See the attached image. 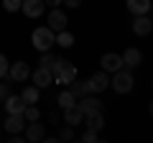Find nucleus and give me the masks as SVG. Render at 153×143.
Listing matches in <instances>:
<instances>
[{
  "mask_svg": "<svg viewBox=\"0 0 153 143\" xmlns=\"http://www.w3.org/2000/svg\"><path fill=\"white\" fill-rule=\"evenodd\" d=\"M31 79L38 89H46L49 84H54V77H51V72L46 66H36V72H31Z\"/></svg>",
  "mask_w": 153,
  "mask_h": 143,
  "instance_id": "1a4fd4ad",
  "label": "nucleus"
},
{
  "mask_svg": "<svg viewBox=\"0 0 153 143\" xmlns=\"http://www.w3.org/2000/svg\"><path fill=\"white\" fill-rule=\"evenodd\" d=\"M10 95V84H0V100H5Z\"/></svg>",
  "mask_w": 153,
  "mask_h": 143,
  "instance_id": "c85d7f7f",
  "label": "nucleus"
},
{
  "mask_svg": "<svg viewBox=\"0 0 153 143\" xmlns=\"http://www.w3.org/2000/svg\"><path fill=\"white\" fill-rule=\"evenodd\" d=\"M54 41H56V33L51 31L49 26H38V28H33V33H31V44H33V49H36V51H51Z\"/></svg>",
  "mask_w": 153,
  "mask_h": 143,
  "instance_id": "f03ea898",
  "label": "nucleus"
},
{
  "mask_svg": "<svg viewBox=\"0 0 153 143\" xmlns=\"http://www.w3.org/2000/svg\"><path fill=\"white\" fill-rule=\"evenodd\" d=\"M133 84H135V79H133L130 72L120 69V72H112V79H110V87H112L115 95H128L133 89Z\"/></svg>",
  "mask_w": 153,
  "mask_h": 143,
  "instance_id": "7ed1b4c3",
  "label": "nucleus"
},
{
  "mask_svg": "<svg viewBox=\"0 0 153 143\" xmlns=\"http://www.w3.org/2000/svg\"><path fill=\"white\" fill-rule=\"evenodd\" d=\"M56 46H61V49H71L74 46V33H69L64 28V31H56V41H54Z\"/></svg>",
  "mask_w": 153,
  "mask_h": 143,
  "instance_id": "aec40b11",
  "label": "nucleus"
},
{
  "mask_svg": "<svg viewBox=\"0 0 153 143\" xmlns=\"http://www.w3.org/2000/svg\"><path fill=\"white\" fill-rule=\"evenodd\" d=\"M125 8L133 16H148L151 13V0H125Z\"/></svg>",
  "mask_w": 153,
  "mask_h": 143,
  "instance_id": "2eb2a0df",
  "label": "nucleus"
},
{
  "mask_svg": "<svg viewBox=\"0 0 153 143\" xmlns=\"http://www.w3.org/2000/svg\"><path fill=\"white\" fill-rule=\"evenodd\" d=\"M69 89L74 97H84V95H89V82H82V79H74V82H69Z\"/></svg>",
  "mask_w": 153,
  "mask_h": 143,
  "instance_id": "412c9836",
  "label": "nucleus"
},
{
  "mask_svg": "<svg viewBox=\"0 0 153 143\" xmlns=\"http://www.w3.org/2000/svg\"><path fill=\"white\" fill-rule=\"evenodd\" d=\"M3 102H5V112H8V115H13V112H23V110H26V102H23L21 95H8Z\"/></svg>",
  "mask_w": 153,
  "mask_h": 143,
  "instance_id": "dca6fc26",
  "label": "nucleus"
},
{
  "mask_svg": "<svg viewBox=\"0 0 153 143\" xmlns=\"http://www.w3.org/2000/svg\"><path fill=\"white\" fill-rule=\"evenodd\" d=\"M3 8H5V13H16L21 10V0H3Z\"/></svg>",
  "mask_w": 153,
  "mask_h": 143,
  "instance_id": "393cba45",
  "label": "nucleus"
},
{
  "mask_svg": "<svg viewBox=\"0 0 153 143\" xmlns=\"http://www.w3.org/2000/svg\"><path fill=\"white\" fill-rule=\"evenodd\" d=\"M120 56H123V66H128V69H138L140 61H143V54L138 49H133V46H130V49H125Z\"/></svg>",
  "mask_w": 153,
  "mask_h": 143,
  "instance_id": "ddd939ff",
  "label": "nucleus"
},
{
  "mask_svg": "<svg viewBox=\"0 0 153 143\" xmlns=\"http://www.w3.org/2000/svg\"><path fill=\"white\" fill-rule=\"evenodd\" d=\"M153 31V21L148 16H133V33L135 36H148Z\"/></svg>",
  "mask_w": 153,
  "mask_h": 143,
  "instance_id": "f8f14e48",
  "label": "nucleus"
},
{
  "mask_svg": "<svg viewBox=\"0 0 153 143\" xmlns=\"http://www.w3.org/2000/svg\"><path fill=\"white\" fill-rule=\"evenodd\" d=\"M66 23H69V18H66V13L61 10V8H51V13H49V28L51 31H64L66 28Z\"/></svg>",
  "mask_w": 153,
  "mask_h": 143,
  "instance_id": "6e6552de",
  "label": "nucleus"
},
{
  "mask_svg": "<svg viewBox=\"0 0 153 143\" xmlns=\"http://www.w3.org/2000/svg\"><path fill=\"white\" fill-rule=\"evenodd\" d=\"M21 97H23L26 105H38V100H41V89H38L36 84H26L23 92H21Z\"/></svg>",
  "mask_w": 153,
  "mask_h": 143,
  "instance_id": "a211bd4d",
  "label": "nucleus"
},
{
  "mask_svg": "<svg viewBox=\"0 0 153 143\" xmlns=\"http://www.w3.org/2000/svg\"><path fill=\"white\" fill-rule=\"evenodd\" d=\"M59 138H61V141H71V138H74V130H71V125H66L64 130L59 133Z\"/></svg>",
  "mask_w": 153,
  "mask_h": 143,
  "instance_id": "bb28decb",
  "label": "nucleus"
},
{
  "mask_svg": "<svg viewBox=\"0 0 153 143\" xmlns=\"http://www.w3.org/2000/svg\"><path fill=\"white\" fill-rule=\"evenodd\" d=\"M23 118H26L28 123H31V120H38V118H41V110H38L36 105H26V110H23Z\"/></svg>",
  "mask_w": 153,
  "mask_h": 143,
  "instance_id": "5701e85b",
  "label": "nucleus"
},
{
  "mask_svg": "<svg viewBox=\"0 0 153 143\" xmlns=\"http://www.w3.org/2000/svg\"><path fill=\"white\" fill-rule=\"evenodd\" d=\"M8 66H10V61H8L5 54H0V79L8 77Z\"/></svg>",
  "mask_w": 153,
  "mask_h": 143,
  "instance_id": "a878e982",
  "label": "nucleus"
},
{
  "mask_svg": "<svg viewBox=\"0 0 153 143\" xmlns=\"http://www.w3.org/2000/svg\"><path fill=\"white\" fill-rule=\"evenodd\" d=\"M54 59H56V56L51 54V51H41V61H38V66H46V69H49V66L54 64Z\"/></svg>",
  "mask_w": 153,
  "mask_h": 143,
  "instance_id": "b1692460",
  "label": "nucleus"
},
{
  "mask_svg": "<svg viewBox=\"0 0 153 143\" xmlns=\"http://www.w3.org/2000/svg\"><path fill=\"white\" fill-rule=\"evenodd\" d=\"M87 82H89V92H92V95H100V92H105V89L110 87L107 72H97V74H92V77L87 79Z\"/></svg>",
  "mask_w": 153,
  "mask_h": 143,
  "instance_id": "423d86ee",
  "label": "nucleus"
},
{
  "mask_svg": "<svg viewBox=\"0 0 153 143\" xmlns=\"http://www.w3.org/2000/svg\"><path fill=\"white\" fill-rule=\"evenodd\" d=\"M84 120H87V128L94 133H100L105 128V118H102V110L100 112H92V115H84Z\"/></svg>",
  "mask_w": 153,
  "mask_h": 143,
  "instance_id": "6ab92c4d",
  "label": "nucleus"
},
{
  "mask_svg": "<svg viewBox=\"0 0 153 143\" xmlns=\"http://www.w3.org/2000/svg\"><path fill=\"white\" fill-rule=\"evenodd\" d=\"M64 3H66L69 8H79V5H82V0H64Z\"/></svg>",
  "mask_w": 153,
  "mask_h": 143,
  "instance_id": "c756f323",
  "label": "nucleus"
},
{
  "mask_svg": "<svg viewBox=\"0 0 153 143\" xmlns=\"http://www.w3.org/2000/svg\"><path fill=\"white\" fill-rule=\"evenodd\" d=\"M64 120H66V125H71V128L79 125V123L84 120V112L76 107V102L71 105V107H66V110H64Z\"/></svg>",
  "mask_w": 153,
  "mask_h": 143,
  "instance_id": "f3484780",
  "label": "nucleus"
},
{
  "mask_svg": "<svg viewBox=\"0 0 153 143\" xmlns=\"http://www.w3.org/2000/svg\"><path fill=\"white\" fill-rule=\"evenodd\" d=\"M44 3H46V5H51V8H59L64 0H44Z\"/></svg>",
  "mask_w": 153,
  "mask_h": 143,
  "instance_id": "7c9ffc66",
  "label": "nucleus"
},
{
  "mask_svg": "<svg viewBox=\"0 0 153 143\" xmlns=\"http://www.w3.org/2000/svg\"><path fill=\"white\" fill-rule=\"evenodd\" d=\"M49 72H51V77L56 79V84H69L76 79V64H71L66 59H54Z\"/></svg>",
  "mask_w": 153,
  "mask_h": 143,
  "instance_id": "f257e3e1",
  "label": "nucleus"
},
{
  "mask_svg": "<svg viewBox=\"0 0 153 143\" xmlns=\"http://www.w3.org/2000/svg\"><path fill=\"white\" fill-rule=\"evenodd\" d=\"M26 118H23V112H13V115H8L5 120V130L8 133H23V128H26Z\"/></svg>",
  "mask_w": 153,
  "mask_h": 143,
  "instance_id": "4468645a",
  "label": "nucleus"
},
{
  "mask_svg": "<svg viewBox=\"0 0 153 143\" xmlns=\"http://www.w3.org/2000/svg\"><path fill=\"white\" fill-rule=\"evenodd\" d=\"M21 10L26 13L28 18H38V16H44L46 3L44 0H21Z\"/></svg>",
  "mask_w": 153,
  "mask_h": 143,
  "instance_id": "0eeeda50",
  "label": "nucleus"
},
{
  "mask_svg": "<svg viewBox=\"0 0 153 143\" xmlns=\"http://www.w3.org/2000/svg\"><path fill=\"white\" fill-rule=\"evenodd\" d=\"M97 133H94V130H89V128H87V133H84V136H82V141H87V143H94V141H97Z\"/></svg>",
  "mask_w": 153,
  "mask_h": 143,
  "instance_id": "cd10ccee",
  "label": "nucleus"
},
{
  "mask_svg": "<svg viewBox=\"0 0 153 143\" xmlns=\"http://www.w3.org/2000/svg\"><path fill=\"white\" fill-rule=\"evenodd\" d=\"M76 107H79L84 115H92V112H100V110H102V102H100V100L94 97L92 92H89V95H84V97H79Z\"/></svg>",
  "mask_w": 153,
  "mask_h": 143,
  "instance_id": "39448f33",
  "label": "nucleus"
},
{
  "mask_svg": "<svg viewBox=\"0 0 153 143\" xmlns=\"http://www.w3.org/2000/svg\"><path fill=\"white\" fill-rule=\"evenodd\" d=\"M8 77H10L13 82H26V79L31 77V69H28L26 61H16V64L8 66Z\"/></svg>",
  "mask_w": 153,
  "mask_h": 143,
  "instance_id": "9d476101",
  "label": "nucleus"
},
{
  "mask_svg": "<svg viewBox=\"0 0 153 143\" xmlns=\"http://www.w3.org/2000/svg\"><path fill=\"white\" fill-rule=\"evenodd\" d=\"M56 102H59V107H61V110H66V107H71V105L76 102V97L71 95V89H64V92L59 95V100H56Z\"/></svg>",
  "mask_w": 153,
  "mask_h": 143,
  "instance_id": "4be33fe9",
  "label": "nucleus"
},
{
  "mask_svg": "<svg viewBox=\"0 0 153 143\" xmlns=\"http://www.w3.org/2000/svg\"><path fill=\"white\" fill-rule=\"evenodd\" d=\"M100 64H102V72H107V74L125 69V66H123V56H120V54H112V51H110V54H102Z\"/></svg>",
  "mask_w": 153,
  "mask_h": 143,
  "instance_id": "20e7f679",
  "label": "nucleus"
},
{
  "mask_svg": "<svg viewBox=\"0 0 153 143\" xmlns=\"http://www.w3.org/2000/svg\"><path fill=\"white\" fill-rule=\"evenodd\" d=\"M23 130H26V141H31V143H36V141H44L46 138V130H44V125H41V123L38 120H31V123H26V128H23Z\"/></svg>",
  "mask_w": 153,
  "mask_h": 143,
  "instance_id": "9b49d317",
  "label": "nucleus"
}]
</instances>
